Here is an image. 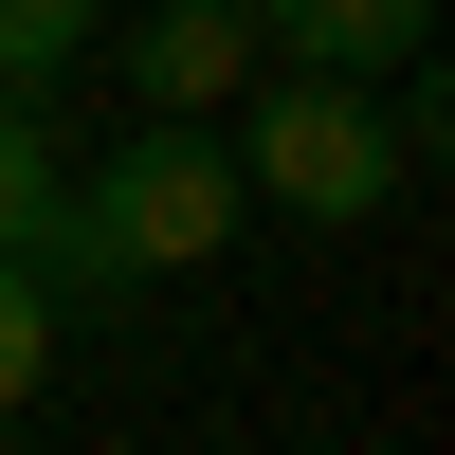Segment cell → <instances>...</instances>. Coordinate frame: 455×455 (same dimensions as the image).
I'll use <instances>...</instances> for the list:
<instances>
[{
	"label": "cell",
	"mask_w": 455,
	"mask_h": 455,
	"mask_svg": "<svg viewBox=\"0 0 455 455\" xmlns=\"http://www.w3.org/2000/svg\"><path fill=\"white\" fill-rule=\"evenodd\" d=\"M237 201H274V219H383L401 201V128H383V92L364 73H274L255 55V92H237Z\"/></svg>",
	"instance_id": "cell-1"
},
{
	"label": "cell",
	"mask_w": 455,
	"mask_h": 455,
	"mask_svg": "<svg viewBox=\"0 0 455 455\" xmlns=\"http://www.w3.org/2000/svg\"><path fill=\"white\" fill-rule=\"evenodd\" d=\"M73 201H92V237L128 255V291H146V274H182V255H219V237L255 219V201H237V146H219L201 109H146L109 164H73Z\"/></svg>",
	"instance_id": "cell-2"
},
{
	"label": "cell",
	"mask_w": 455,
	"mask_h": 455,
	"mask_svg": "<svg viewBox=\"0 0 455 455\" xmlns=\"http://www.w3.org/2000/svg\"><path fill=\"white\" fill-rule=\"evenodd\" d=\"M255 55H274V73H364V92H383L401 55H437V0H255Z\"/></svg>",
	"instance_id": "cell-3"
},
{
	"label": "cell",
	"mask_w": 455,
	"mask_h": 455,
	"mask_svg": "<svg viewBox=\"0 0 455 455\" xmlns=\"http://www.w3.org/2000/svg\"><path fill=\"white\" fill-rule=\"evenodd\" d=\"M128 92H146V109H237V92H255V0H146Z\"/></svg>",
	"instance_id": "cell-4"
},
{
	"label": "cell",
	"mask_w": 455,
	"mask_h": 455,
	"mask_svg": "<svg viewBox=\"0 0 455 455\" xmlns=\"http://www.w3.org/2000/svg\"><path fill=\"white\" fill-rule=\"evenodd\" d=\"M92 36H109V0H0V92L36 109V92H55L73 55H92Z\"/></svg>",
	"instance_id": "cell-5"
},
{
	"label": "cell",
	"mask_w": 455,
	"mask_h": 455,
	"mask_svg": "<svg viewBox=\"0 0 455 455\" xmlns=\"http://www.w3.org/2000/svg\"><path fill=\"white\" fill-rule=\"evenodd\" d=\"M55 182H73V164H55V128L0 92V255H19V274H36V219H55Z\"/></svg>",
	"instance_id": "cell-6"
},
{
	"label": "cell",
	"mask_w": 455,
	"mask_h": 455,
	"mask_svg": "<svg viewBox=\"0 0 455 455\" xmlns=\"http://www.w3.org/2000/svg\"><path fill=\"white\" fill-rule=\"evenodd\" d=\"M36 383H55V291H36L19 255H0V419H19Z\"/></svg>",
	"instance_id": "cell-7"
}]
</instances>
